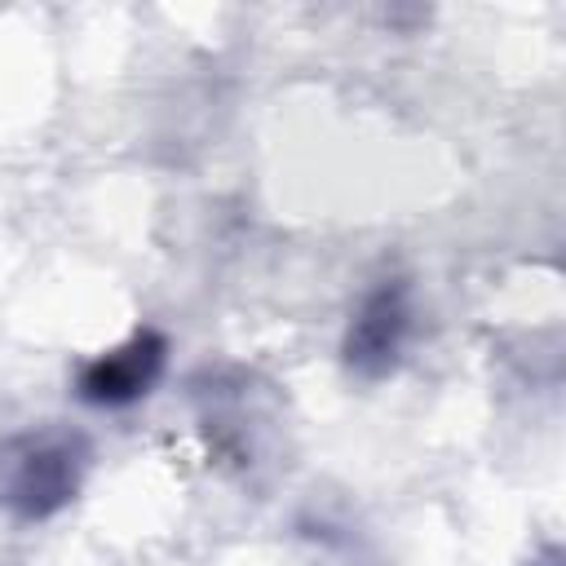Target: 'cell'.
Returning a JSON list of instances; mask_svg holds the SVG:
<instances>
[{
    "label": "cell",
    "instance_id": "obj_1",
    "mask_svg": "<svg viewBox=\"0 0 566 566\" xmlns=\"http://www.w3.org/2000/svg\"><path fill=\"white\" fill-rule=\"evenodd\" d=\"M84 442L66 429H27L0 447V509L22 522L53 517L80 491Z\"/></svg>",
    "mask_w": 566,
    "mask_h": 566
},
{
    "label": "cell",
    "instance_id": "obj_2",
    "mask_svg": "<svg viewBox=\"0 0 566 566\" xmlns=\"http://www.w3.org/2000/svg\"><path fill=\"white\" fill-rule=\"evenodd\" d=\"M411 332V305L402 283H380L376 292L363 296L349 332H345V363L358 376H385Z\"/></svg>",
    "mask_w": 566,
    "mask_h": 566
},
{
    "label": "cell",
    "instance_id": "obj_3",
    "mask_svg": "<svg viewBox=\"0 0 566 566\" xmlns=\"http://www.w3.org/2000/svg\"><path fill=\"white\" fill-rule=\"evenodd\" d=\"M164 336L155 332H137L124 345H115L111 354H97L84 371H80V398L97 402V407H124L150 394V385L164 371Z\"/></svg>",
    "mask_w": 566,
    "mask_h": 566
}]
</instances>
